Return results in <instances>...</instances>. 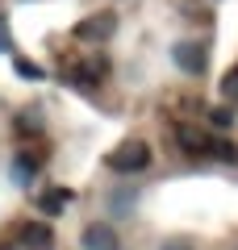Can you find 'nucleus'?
<instances>
[{"instance_id": "obj_1", "label": "nucleus", "mask_w": 238, "mask_h": 250, "mask_svg": "<svg viewBox=\"0 0 238 250\" xmlns=\"http://www.w3.org/2000/svg\"><path fill=\"white\" fill-rule=\"evenodd\" d=\"M109 167H113L117 175L146 171V167H150V146H146V142H138V138H130V142H121L113 154H109Z\"/></svg>"}, {"instance_id": "obj_2", "label": "nucleus", "mask_w": 238, "mask_h": 250, "mask_svg": "<svg viewBox=\"0 0 238 250\" xmlns=\"http://www.w3.org/2000/svg\"><path fill=\"white\" fill-rule=\"evenodd\" d=\"M113 29H117L113 13H92V17H84V21L71 25V38H75V42H105V38H113Z\"/></svg>"}, {"instance_id": "obj_3", "label": "nucleus", "mask_w": 238, "mask_h": 250, "mask_svg": "<svg viewBox=\"0 0 238 250\" xmlns=\"http://www.w3.org/2000/svg\"><path fill=\"white\" fill-rule=\"evenodd\" d=\"M171 59H176V67L188 71V75H201L205 71V46L201 42H180L176 50H171Z\"/></svg>"}, {"instance_id": "obj_4", "label": "nucleus", "mask_w": 238, "mask_h": 250, "mask_svg": "<svg viewBox=\"0 0 238 250\" xmlns=\"http://www.w3.org/2000/svg\"><path fill=\"white\" fill-rule=\"evenodd\" d=\"M21 246L25 250H54V229L46 221H25L21 225Z\"/></svg>"}, {"instance_id": "obj_5", "label": "nucleus", "mask_w": 238, "mask_h": 250, "mask_svg": "<svg viewBox=\"0 0 238 250\" xmlns=\"http://www.w3.org/2000/svg\"><path fill=\"white\" fill-rule=\"evenodd\" d=\"M38 163H42V159H38L34 150H17V154H13V167H9L13 184H17V188H29V184H34V175H38Z\"/></svg>"}, {"instance_id": "obj_6", "label": "nucleus", "mask_w": 238, "mask_h": 250, "mask_svg": "<svg viewBox=\"0 0 238 250\" xmlns=\"http://www.w3.org/2000/svg\"><path fill=\"white\" fill-rule=\"evenodd\" d=\"M84 250H121V242H117L113 225L96 221V225H88V229H84Z\"/></svg>"}, {"instance_id": "obj_7", "label": "nucleus", "mask_w": 238, "mask_h": 250, "mask_svg": "<svg viewBox=\"0 0 238 250\" xmlns=\"http://www.w3.org/2000/svg\"><path fill=\"white\" fill-rule=\"evenodd\" d=\"M176 142H180L184 154H205L209 150V134L196 129V125H176Z\"/></svg>"}, {"instance_id": "obj_8", "label": "nucleus", "mask_w": 238, "mask_h": 250, "mask_svg": "<svg viewBox=\"0 0 238 250\" xmlns=\"http://www.w3.org/2000/svg\"><path fill=\"white\" fill-rule=\"evenodd\" d=\"M38 205H42L46 217H59L63 208L71 205V192H67V188H50V192H42V196H38Z\"/></svg>"}, {"instance_id": "obj_9", "label": "nucleus", "mask_w": 238, "mask_h": 250, "mask_svg": "<svg viewBox=\"0 0 238 250\" xmlns=\"http://www.w3.org/2000/svg\"><path fill=\"white\" fill-rule=\"evenodd\" d=\"M100 71H105V62H79V67H67V83H84V88H92V83L100 80Z\"/></svg>"}, {"instance_id": "obj_10", "label": "nucleus", "mask_w": 238, "mask_h": 250, "mask_svg": "<svg viewBox=\"0 0 238 250\" xmlns=\"http://www.w3.org/2000/svg\"><path fill=\"white\" fill-rule=\"evenodd\" d=\"M205 154H217V159H226V163H238V150L230 142H217V138H209V150Z\"/></svg>"}, {"instance_id": "obj_11", "label": "nucleus", "mask_w": 238, "mask_h": 250, "mask_svg": "<svg viewBox=\"0 0 238 250\" xmlns=\"http://www.w3.org/2000/svg\"><path fill=\"white\" fill-rule=\"evenodd\" d=\"M221 96H226V100H234V104H238V67H234V71L226 75V80H221Z\"/></svg>"}, {"instance_id": "obj_12", "label": "nucleus", "mask_w": 238, "mask_h": 250, "mask_svg": "<svg viewBox=\"0 0 238 250\" xmlns=\"http://www.w3.org/2000/svg\"><path fill=\"white\" fill-rule=\"evenodd\" d=\"M13 67H17V71L25 75V80H42V71H38V67H34L29 59H13Z\"/></svg>"}, {"instance_id": "obj_13", "label": "nucleus", "mask_w": 238, "mask_h": 250, "mask_svg": "<svg viewBox=\"0 0 238 250\" xmlns=\"http://www.w3.org/2000/svg\"><path fill=\"white\" fill-rule=\"evenodd\" d=\"M38 125H42V121H38V117H34V108H29V113H21V117H17V129H21V134H34Z\"/></svg>"}, {"instance_id": "obj_14", "label": "nucleus", "mask_w": 238, "mask_h": 250, "mask_svg": "<svg viewBox=\"0 0 238 250\" xmlns=\"http://www.w3.org/2000/svg\"><path fill=\"white\" fill-rule=\"evenodd\" d=\"M213 121H217L221 129H230V125H234V113H230V108H213Z\"/></svg>"}, {"instance_id": "obj_15", "label": "nucleus", "mask_w": 238, "mask_h": 250, "mask_svg": "<svg viewBox=\"0 0 238 250\" xmlns=\"http://www.w3.org/2000/svg\"><path fill=\"white\" fill-rule=\"evenodd\" d=\"M0 50H4V54L13 50V42H9V34H4V25H0Z\"/></svg>"}, {"instance_id": "obj_16", "label": "nucleus", "mask_w": 238, "mask_h": 250, "mask_svg": "<svg viewBox=\"0 0 238 250\" xmlns=\"http://www.w3.org/2000/svg\"><path fill=\"white\" fill-rule=\"evenodd\" d=\"M163 250H192V246H184V242H171V246H163Z\"/></svg>"}]
</instances>
